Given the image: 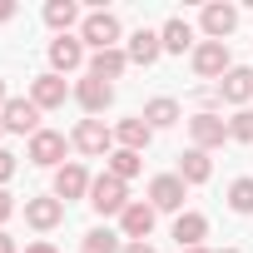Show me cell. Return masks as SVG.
Returning <instances> with one entry per match:
<instances>
[{
  "label": "cell",
  "instance_id": "cell-1",
  "mask_svg": "<svg viewBox=\"0 0 253 253\" xmlns=\"http://www.w3.org/2000/svg\"><path fill=\"white\" fill-rule=\"evenodd\" d=\"M89 209H94V213H124V209H129V189H124V179L99 174V179L89 184Z\"/></svg>",
  "mask_w": 253,
  "mask_h": 253
},
{
  "label": "cell",
  "instance_id": "cell-2",
  "mask_svg": "<svg viewBox=\"0 0 253 253\" xmlns=\"http://www.w3.org/2000/svg\"><path fill=\"white\" fill-rule=\"evenodd\" d=\"M80 40L94 45V50H119V20L109 10H89L84 25H80Z\"/></svg>",
  "mask_w": 253,
  "mask_h": 253
},
{
  "label": "cell",
  "instance_id": "cell-3",
  "mask_svg": "<svg viewBox=\"0 0 253 253\" xmlns=\"http://www.w3.org/2000/svg\"><path fill=\"white\" fill-rule=\"evenodd\" d=\"M189 139H194V149H218L223 139H228V119H218L213 109H199L194 119H189Z\"/></svg>",
  "mask_w": 253,
  "mask_h": 253
},
{
  "label": "cell",
  "instance_id": "cell-4",
  "mask_svg": "<svg viewBox=\"0 0 253 253\" xmlns=\"http://www.w3.org/2000/svg\"><path fill=\"white\" fill-rule=\"evenodd\" d=\"M233 70V60H228V45L223 40H204V45H194V75H204V80H223Z\"/></svg>",
  "mask_w": 253,
  "mask_h": 253
},
{
  "label": "cell",
  "instance_id": "cell-5",
  "mask_svg": "<svg viewBox=\"0 0 253 253\" xmlns=\"http://www.w3.org/2000/svg\"><path fill=\"white\" fill-rule=\"evenodd\" d=\"M0 124H5L10 134H40V104L35 99H10L5 109H0Z\"/></svg>",
  "mask_w": 253,
  "mask_h": 253
},
{
  "label": "cell",
  "instance_id": "cell-6",
  "mask_svg": "<svg viewBox=\"0 0 253 253\" xmlns=\"http://www.w3.org/2000/svg\"><path fill=\"white\" fill-rule=\"evenodd\" d=\"M75 149H80V154H114V129H104L99 119H80Z\"/></svg>",
  "mask_w": 253,
  "mask_h": 253
},
{
  "label": "cell",
  "instance_id": "cell-7",
  "mask_svg": "<svg viewBox=\"0 0 253 253\" xmlns=\"http://www.w3.org/2000/svg\"><path fill=\"white\" fill-rule=\"evenodd\" d=\"M75 99H80V109H84V114H104V109L114 104V84H104V80L84 75V80L75 84Z\"/></svg>",
  "mask_w": 253,
  "mask_h": 253
},
{
  "label": "cell",
  "instance_id": "cell-8",
  "mask_svg": "<svg viewBox=\"0 0 253 253\" xmlns=\"http://www.w3.org/2000/svg\"><path fill=\"white\" fill-rule=\"evenodd\" d=\"M89 184H94V179L84 174V164H60V169H55V199H60V204L84 199V194H89Z\"/></svg>",
  "mask_w": 253,
  "mask_h": 253
},
{
  "label": "cell",
  "instance_id": "cell-9",
  "mask_svg": "<svg viewBox=\"0 0 253 253\" xmlns=\"http://www.w3.org/2000/svg\"><path fill=\"white\" fill-rule=\"evenodd\" d=\"M50 65H55V75L80 70V65H84V40H75V35H55V40H50Z\"/></svg>",
  "mask_w": 253,
  "mask_h": 253
},
{
  "label": "cell",
  "instance_id": "cell-10",
  "mask_svg": "<svg viewBox=\"0 0 253 253\" xmlns=\"http://www.w3.org/2000/svg\"><path fill=\"white\" fill-rule=\"evenodd\" d=\"M149 204L164 209V213L184 209V179H179V174H159V179L149 184Z\"/></svg>",
  "mask_w": 253,
  "mask_h": 253
},
{
  "label": "cell",
  "instance_id": "cell-11",
  "mask_svg": "<svg viewBox=\"0 0 253 253\" xmlns=\"http://www.w3.org/2000/svg\"><path fill=\"white\" fill-rule=\"evenodd\" d=\"M65 218V204L55 194H40V199H25V223L30 228H55Z\"/></svg>",
  "mask_w": 253,
  "mask_h": 253
},
{
  "label": "cell",
  "instance_id": "cell-12",
  "mask_svg": "<svg viewBox=\"0 0 253 253\" xmlns=\"http://www.w3.org/2000/svg\"><path fill=\"white\" fill-rule=\"evenodd\" d=\"M154 204H129V209H124L119 213V223H124V238H134V243H144L149 233H154Z\"/></svg>",
  "mask_w": 253,
  "mask_h": 253
},
{
  "label": "cell",
  "instance_id": "cell-13",
  "mask_svg": "<svg viewBox=\"0 0 253 253\" xmlns=\"http://www.w3.org/2000/svg\"><path fill=\"white\" fill-rule=\"evenodd\" d=\"M124 55H129V65H154L159 55H164V40H159V30H134L129 35V50H124Z\"/></svg>",
  "mask_w": 253,
  "mask_h": 253
},
{
  "label": "cell",
  "instance_id": "cell-14",
  "mask_svg": "<svg viewBox=\"0 0 253 253\" xmlns=\"http://www.w3.org/2000/svg\"><path fill=\"white\" fill-rule=\"evenodd\" d=\"M65 94H70V89H65V80H60L55 70L30 80V99H35L40 109H60V104H65Z\"/></svg>",
  "mask_w": 253,
  "mask_h": 253
},
{
  "label": "cell",
  "instance_id": "cell-15",
  "mask_svg": "<svg viewBox=\"0 0 253 253\" xmlns=\"http://www.w3.org/2000/svg\"><path fill=\"white\" fill-rule=\"evenodd\" d=\"M60 159H65V134H55V129H40V134L30 139V164L50 169V164H60Z\"/></svg>",
  "mask_w": 253,
  "mask_h": 253
},
{
  "label": "cell",
  "instance_id": "cell-16",
  "mask_svg": "<svg viewBox=\"0 0 253 253\" xmlns=\"http://www.w3.org/2000/svg\"><path fill=\"white\" fill-rule=\"evenodd\" d=\"M218 99H228V104H248V99H253V70L233 65V70L218 80Z\"/></svg>",
  "mask_w": 253,
  "mask_h": 253
},
{
  "label": "cell",
  "instance_id": "cell-17",
  "mask_svg": "<svg viewBox=\"0 0 253 253\" xmlns=\"http://www.w3.org/2000/svg\"><path fill=\"white\" fill-rule=\"evenodd\" d=\"M114 139H119V149H149V139H154V129L144 124V114H134V119H119L114 124Z\"/></svg>",
  "mask_w": 253,
  "mask_h": 253
},
{
  "label": "cell",
  "instance_id": "cell-18",
  "mask_svg": "<svg viewBox=\"0 0 253 253\" xmlns=\"http://www.w3.org/2000/svg\"><path fill=\"white\" fill-rule=\"evenodd\" d=\"M233 25H238V10H233V5H204V35H209V40H223V45H228Z\"/></svg>",
  "mask_w": 253,
  "mask_h": 253
},
{
  "label": "cell",
  "instance_id": "cell-19",
  "mask_svg": "<svg viewBox=\"0 0 253 253\" xmlns=\"http://www.w3.org/2000/svg\"><path fill=\"white\" fill-rule=\"evenodd\" d=\"M174 238H179V253H184V248H204L209 218H204V213H179V218H174Z\"/></svg>",
  "mask_w": 253,
  "mask_h": 253
},
{
  "label": "cell",
  "instance_id": "cell-20",
  "mask_svg": "<svg viewBox=\"0 0 253 253\" xmlns=\"http://www.w3.org/2000/svg\"><path fill=\"white\" fill-rule=\"evenodd\" d=\"M124 70H129V55H124V50H94V55H89V75L104 80V84L119 80Z\"/></svg>",
  "mask_w": 253,
  "mask_h": 253
},
{
  "label": "cell",
  "instance_id": "cell-21",
  "mask_svg": "<svg viewBox=\"0 0 253 253\" xmlns=\"http://www.w3.org/2000/svg\"><path fill=\"white\" fill-rule=\"evenodd\" d=\"M159 40H164V50H169V55H184V50L194 45V25H189L184 15H174V20L159 30Z\"/></svg>",
  "mask_w": 253,
  "mask_h": 253
},
{
  "label": "cell",
  "instance_id": "cell-22",
  "mask_svg": "<svg viewBox=\"0 0 253 253\" xmlns=\"http://www.w3.org/2000/svg\"><path fill=\"white\" fill-rule=\"evenodd\" d=\"M209 174H213V164H209V154H204V149L179 154V179H184V184H209Z\"/></svg>",
  "mask_w": 253,
  "mask_h": 253
},
{
  "label": "cell",
  "instance_id": "cell-23",
  "mask_svg": "<svg viewBox=\"0 0 253 253\" xmlns=\"http://www.w3.org/2000/svg\"><path fill=\"white\" fill-rule=\"evenodd\" d=\"M75 20H80V5H75V0H50V5H45V25H50V30L70 35Z\"/></svg>",
  "mask_w": 253,
  "mask_h": 253
},
{
  "label": "cell",
  "instance_id": "cell-24",
  "mask_svg": "<svg viewBox=\"0 0 253 253\" xmlns=\"http://www.w3.org/2000/svg\"><path fill=\"white\" fill-rule=\"evenodd\" d=\"M174 119H179V104H174L169 94H159V99L144 104V124H149V129H169Z\"/></svg>",
  "mask_w": 253,
  "mask_h": 253
},
{
  "label": "cell",
  "instance_id": "cell-25",
  "mask_svg": "<svg viewBox=\"0 0 253 253\" xmlns=\"http://www.w3.org/2000/svg\"><path fill=\"white\" fill-rule=\"evenodd\" d=\"M139 169H144V159H139L134 149H114V154H109V174H114V179H124V184H129Z\"/></svg>",
  "mask_w": 253,
  "mask_h": 253
},
{
  "label": "cell",
  "instance_id": "cell-26",
  "mask_svg": "<svg viewBox=\"0 0 253 253\" xmlns=\"http://www.w3.org/2000/svg\"><path fill=\"white\" fill-rule=\"evenodd\" d=\"M228 209L233 213H253V179H233L228 184Z\"/></svg>",
  "mask_w": 253,
  "mask_h": 253
},
{
  "label": "cell",
  "instance_id": "cell-27",
  "mask_svg": "<svg viewBox=\"0 0 253 253\" xmlns=\"http://www.w3.org/2000/svg\"><path fill=\"white\" fill-rule=\"evenodd\" d=\"M84 253H124V248H119V238L109 228H89L84 233Z\"/></svg>",
  "mask_w": 253,
  "mask_h": 253
},
{
  "label": "cell",
  "instance_id": "cell-28",
  "mask_svg": "<svg viewBox=\"0 0 253 253\" xmlns=\"http://www.w3.org/2000/svg\"><path fill=\"white\" fill-rule=\"evenodd\" d=\"M228 139H238V144H253V109H238V114L228 119Z\"/></svg>",
  "mask_w": 253,
  "mask_h": 253
},
{
  "label": "cell",
  "instance_id": "cell-29",
  "mask_svg": "<svg viewBox=\"0 0 253 253\" xmlns=\"http://www.w3.org/2000/svg\"><path fill=\"white\" fill-rule=\"evenodd\" d=\"M10 174H15V154H10V149H0V189H5Z\"/></svg>",
  "mask_w": 253,
  "mask_h": 253
},
{
  "label": "cell",
  "instance_id": "cell-30",
  "mask_svg": "<svg viewBox=\"0 0 253 253\" xmlns=\"http://www.w3.org/2000/svg\"><path fill=\"white\" fill-rule=\"evenodd\" d=\"M10 213H15V199H10V194H5V189H0V223H5V218H10Z\"/></svg>",
  "mask_w": 253,
  "mask_h": 253
},
{
  "label": "cell",
  "instance_id": "cell-31",
  "mask_svg": "<svg viewBox=\"0 0 253 253\" xmlns=\"http://www.w3.org/2000/svg\"><path fill=\"white\" fill-rule=\"evenodd\" d=\"M124 253H159L154 243H124Z\"/></svg>",
  "mask_w": 253,
  "mask_h": 253
},
{
  "label": "cell",
  "instance_id": "cell-32",
  "mask_svg": "<svg viewBox=\"0 0 253 253\" xmlns=\"http://www.w3.org/2000/svg\"><path fill=\"white\" fill-rule=\"evenodd\" d=\"M0 253H15V238H10L5 228H0Z\"/></svg>",
  "mask_w": 253,
  "mask_h": 253
},
{
  "label": "cell",
  "instance_id": "cell-33",
  "mask_svg": "<svg viewBox=\"0 0 253 253\" xmlns=\"http://www.w3.org/2000/svg\"><path fill=\"white\" fill-rule=\"evenodd\" d=\"M0 20H15V5H10V0H0Z\"/></svg>",
  "mask_w": 253,
  "mask_h": 253
},
{
  "label": "cell",
  "instance_id": "cell-34",
  "mask_svg": "<svg viewBox=\"0 0 253 253\" xmlns=\"http://www.w3.org/2000/svg\"><path fill=\"white\" fill-rule=\"evenodd\" d=\"M25 253H55V243H30Z\"/></svg>",
  "mask_w": 253,
  "mask_h": 253
},
{
  "label": "cell",
  "instance_id": "cell-35",
  "mask_svg": "<svg viewBox=\"0 0 253 253\" xmlns=\"http://www.w3.org/2000/svg\"><path fill=\"white\" fill-rule=\"evenodd\" d=\"M10 104V94H5V80H0V109H5Z\"/></svg>",
  "mask_w": 253,
  "mask_h": 253
},
{
  "label": "cell",
  "instance_id": "cell-36",
  "mask_svg": "<svg viewBox=\"0 0 253 253\" xmlns=\"http://www.w3.org/2000/svg\"><path fill=\"white\" fill-rule=\"evenodd\" d=\"M184 253H209V248H184Z\"/></svg>",
  "mask_w": 253,
  "mask_h": 253
},
{
  "label": "cell",
  "instance_id": "cell-37",
  "mask_svg": "<svg viewBox=\"0 0 253 253\" xmlns=\"http://www.w3.org/2000/svg\"><path fill=\"white\" fill-rule=\"evenodd\" d=\"M223 253H238V248H223Z\"/></svg>",
  "mask_w": 253,
  "mask_h": 253
},
{
  "label": "cell",
  "instance_id": "cell-38",
  "mask_svg": "<svg viewBox=\"0 0 253 253\" xmlns=\"http://www.w3.org/2000/svg\"><path fill=\"white\" fill-rule=\"evenodd\" d=\"M0 134H5V124H0Z\"/></svg>",
  "mask_w": 253,
  "mask_h": 253
}]
</instances>
